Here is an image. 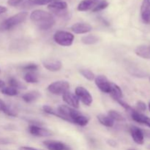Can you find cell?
<instances>
[{"label":"cell","instance_id":"19","mask_svg":"<svg viewBox=\"0 0 150 150\" xmlns=\"http://www.w3.org/2000/svg\"><path fill=\"white\" fill-rule=\"evenodd\" d=\"M98 121L100 122L101 125L105 126L107 127H112L114 125V121L108 115H105V114H98L97 116Z\"/></svg>","mask_w":150,"mask_h":150},{"label":"cell","instance_id":"13","mask_svg":"<svg viewBox=\"0 0 150 150\" xmlns=\"http://www.w3.org/2000/svg\"><path fill=\"white\" fill-rule=\"evenodd\" d=\"M42 65L48 70L51 72L59 71L62 67V64L57 59H47L43 61Z\"/></svg>","mask_w":150,"mask_h":150},{"label":"cell","instance_id":"25","mask_svg":"<svg viewBox=\"0 0 150 150\" xmlns=\"http://www.w3.org/2000/svg\"><path fill=\"white\" fill-rule=\"evenodd\" d=\"M42 109H43V111H45L46 114H51V115H53V116H55V117H59V118L63 120V117H62L61 114L59 113L58 110L55 109V108H54L53 107L49 106V105H43V106H42Z\"/></svg>","mask_w":150,"mask_h":150},{"label":"cell","instance_id":"29","mask_svg":"<svg viewBox=\"0 0 150 150\" xmlns=\"http://www.w3.org/2000/svg\"><path fill=\"white\" fill-rule=\"evenodd\" d=\"M108 4H108V2L107 1H105V0H101V1H100L99 2H98V4L92 9V12L96 13V12L101 11V10L106 8L108 6Z\"/></svg>","mask_w":150,"mask_h":150},{"label":"cell","instance_id":"6","mask_svg":"<svg viewBox=\"0 0 150 150\" xmlns=\"http://www.w3.org/2000/svg\"><path fill=\"white\" fill-rule=\"evenodd\" d=\"M76 95L79 98V100L81 101L84 105H90L92 104L93 99L89 91L83 86H78L76 89Z\"/></svg>","mask_w":150,"mask_h":150},{"label":"cell","instance_id":"7","mask_svg":"<svg viewBox=\"0 0 150 150\" xmlns=\"http://www.w3.org/2000/svg\"><path fill=\"white\" fill-rule=\"evenodd\" d=\"M28 130L31 135L37 136V137H48V136H51L53 135L51 130L40 127L39 125H29Z\"/></svg>","mask_w":150,"mask_h":150},{"label":"cell","instance_id":"24","mask_svg":"<svg viewBox=\"0 0 150 150\" xmlns=\"http://www.w3.org/2000/svg\"><path fill=\"white\" fill-rule=\"evenodd\" d=\"M0 111H2L4 114L10 116V117H16V115H17L16 113L14 111H13L10 107L7 106V104L1 99H0Z\"/></svg>","mask_w":150,"mask_h":150},{"label":"cell","instance_id":"27","mask_svg":"<svg viewBox=\"0 0 150 150\" xmlns=\"http://www.w3.org/2000/svg\"><path fill=\"white\" fill-rule=\"evenodd\" d=\"M1 93L7 96H16L18 95V91L11 86H7L1 89Z\"/></svg>","mask_w":150,"mask_h":150},{"label":"cell","instance_id":"20","mask_svg":"<svg viewBox=\"0 0 150 150\" xmlns=\"http://www.w3.org/2000/svg\"><path fill=\"white\" fill-rule=\"evenodd\" d=\"M110 95L115 100L119 99H122V91L121 88L114 83H111V89L110 92Z\"/></svg>","mask_w":150,"mask_h":150},{"label":"cell","instance_id":"31","mask_svg":"<svg viewBox=\"0 0 150 150\" xmlns=\"http://www.w3.org/2000/svg\"><path fill=\"white\" fill-rule=\"evenodd\" d=\"M21 68L23 70H26L28 72H34L35 70H38V65L36 64H33V63H31V64H25V65L22 66Z\"/></svg>","mask_w":150,"mask_h":150},{"label":"cell","instance_id":"45","mask_svg":"<svg viewBox=\"0 0 150 150\" xmlns=\"http://www.w3.org/2000/svg\"><path fill=\"white\" fill-rule=\"evenodd\" d=\"M149 81H150V77H149Z\"/></svg>","mask_w":150,"mask_h":150},{"label":"cell","instance_id":"39","mask_svg":"<svg viewBox=\"0 0 150 150\" xmlns=\"http://www.w3.org/2000/svg\"><path fill=\"white\" fill-rule=\"evenodd\" d=\"M4 87H5V83L4 81L0 80V89H3Z\"/></svg>","mask_w":150,"mask_h":150},{"label":"cell","instance_id":"38","mask_svg":"<svg viewBox=\"0 0 150 150\" xmlns=\"http://www.w3.org/2000/svg\"><path fill=\"white\" fill-rule=\"evenodd\" d=\"M144 133V136H146V137L149 138L150 139V130H142Z\"/></svg>","mask_w":150,"mask_h":150},{"label":"cell","instance_id":"23","mask_svg":"<svg viewBox=\"0 0 150 150\" xmlns=\"http://www.w3.org/2000/svg\"><path fill=\"white\" fill-rule=\"evenodd\" d=\"M23 79L25 81L29 83H36L39 81L38 75L34 72H27L23 76Z\"/></svg>","mask_w":150,"mask_h":150},{"label":"cell","instance_id":"8","mask_svg":"<svg viewBox=\"0 0 150 150\" xmlns=\"http://www.w3.org/2000/svg\"><path fill=\"white\" fill-rule=\"evenodd\" d=\"M67 3L64 1H54L48 4V8L56 15H63L67 8Z\"/></svg>","mask_w":150,"mask_h":150},{"label":"cell","instance_id":"37","mask_svg":"<svg viewBox=\"0 0 150 150\" xmlns=\"http://www.w3.org/2000/svg\"><path fill=\"white\" fill-rule=\"evenodd\" d=\"M7 11V8L4 6L0 5V14H3V13H6Z\"/></svg>","mask_w":150,"mask_h":150},{"label":"cell","instance_id":"41","mask_svg":"<svg viewBox=\"0 0 150 150\" xmlns=\"http://www.w3.org/2000/svg\"><path fill=\"white\" fill-rule=\"evenodd\" d=\"M147 148H148V149H150V144L149 145V146H147Z\"/></svg>","mask_w":150,"mask_h":150},{"label":"cell","instance_id":"42","mask_svg":"<svg viewBox=\"0 0 150 150\" xmlns=\"http://www.w3.org/2000/svg\"><path fill=\"white\" fill-rule=\"evenodd\" d=\"M128 150H136V149H128Z\"/></svg>","mask_w":150,"mask_h":150},{"label":"cell","instance_id":"40","mask_svg":"<svg viewBox=\"0 0 150 150\" xmlns=\"http://www.w3.org/2000/svg\"><path fill=\"white\" fill-rule=\"evenodd\" d=\"M148 108H149V111H150V101H149V104H148Z\"/></svg>","mask_w":150,"mask_h":150},{"label":"cell","instance_id":"5","mask_svg":"<svg viewBox=\"0 0 150 150\" xmlns=\"http://www.w3.org/2000/svg\"><path fill=\"white\" fill-rule=\"evenodd\" d=\"M95 82L98 89L103 93L110 94L111 89V83L103 75H99L95 77Z\"/></svg>","mask_w":150,"mask_h":150},{"label":"cell","instance_id":"18","mask_svg":"<svg viewBox=\"0 0 150 150\" xmlns=\"http://www.w3.org/2000/svg\"><path fill=\"white\" fill-rule=\"evenodd\" d=\"M136 55L143 59H150V45H140L136 48Z\"/></svg>","mask_w":150,"mask_h":150},{"label":"cell","instance_id":"4","mask_svg":"<svg viewBox=\"0 0 150 150\" xmlns=\"http://www.w3.org/2000/svg\"><path fill=\"white\" fill-rule=\"evenodd\" d=\"M70 83L66 81H57L48 85V91L51 94L56 95H62L66 92L69 91Z\"/></svg>","mask_w":150,"mask_h":150},{"label":"cell","instance_id":"22","mask_svg":"<svg viewBox=\"0 0 150 150\" xmlns=\"http://www.w3.org/2000/svg\"><path fill=\"white\" fill-rule=\"evenodd\" d=\"M8 83L10 85V86L11 87L15 88L16 89H26V86L25 84H23L21 81H18V79H16V78L11 77L8 80Z\"/></svg>","mask_w":150,"mask_h":150},{"label":"cell","instance_id":"12","mask_svg":"<svg viewBox=\"0 0 150 150\" xmlns=\"http://www.w3.org/2000/svg\"><path fill=\"white\" fill-rule=\"evenodd\" d=\"M131 118L134 120L135 122L140 124H143L146 125L147 127H150V118L146 117V116L144 115V114H141L140 112L137 111L136 110L133 109L131 112L130 113Z\"/></svg>","mask_w":150,"mask_h":150},{"label":"cell","instance_id":"1","mask_svg":"<svg viewBox=\"0 0 150 150\" xmlns=\"http://www.w3.org/2000/svg\"><path fill=\"white\" fill-rule=\"evenodd\" d=\"M30 20L40 30H48L55 24V18L51 13L42 10H35L30 14Z\"/></svg>","mask_w":150,"mask_h":150},{"label":"cell","instance_id":"33","mask_svg":"<svg viewBox=\"0 0 150 150\" xmlns=\"http://www.w3.org/2000/svg\"><path fill=\"white\" fill-rule=\"evenodd\" d=\"M136 107H137L138 110L142 111H146V105L145 103H144L143 101H138L137 103H136Z\"/></svg>","mask_w":150,"mask_h":150},{"label":"cell","instance_id":"3","mask_svg":"<svg viewBox=\"0 0 150 150\" xmlns=\"http://www.w3.org/2000/svg\"><path fill=\"white\" fill-rule=\"evenodd\" d=\"M54 40L58 45L62 46H70L74 40V35L69 32L59 30L54 34Z\"/></svg>","mask_w":150,"mask_h":150},{"label":"cell","instance_id":"17","mask_svg":"<svg viewBox=\"0 0 150 150\" xmlns=\"http://www.w3.org/2000/svg\"><path fill=\"white\" fill-rule=\"evenodd\" d=\"M40 92L39 91H29V92L23 94V96H22V99L23 100L24 102L29 103H32L34 102V101L37 100L40 97Z\"/></svg>","mask_w":150,"mask_h":150},{"label":"cell","instance_id":"44","mask_svg":"<svg viewBox=\"0 0 150 150\" xmlns=\"http://www.w3.org/2000/svg\"><path fill=\"white\" fill-rule=\"evenodd\" d=\"M54 1H57V0H54Z\"/></svg>","mask_w":150,"mask_h":150},{"label":"cell","instance_id":"14","mask_svg":"<svg viewBox=\"0 0 150 150\" xmlns=\"http://www.w3.org/2000/svg\"><path fill=\"white\" fill-rule=\"evenodd\" d=\"M141 16L144 23H150V0H143L141 7Z\"/></svg>","mask_w":150,"mask_h":150},{"label":"cell","instance_id":"32","mask_svg":"<svg viewBox=\"0 0 150 150\" xmlns=\"http://www.w3.org/2000/svg\"><path fill=\"white\" fill-rule=\"evenodd\" d=\"M116 101H117V102L118 103L120 104L121 106H122L123 108H124L126 110V111H128L129 113H130L133 110V108H132V107L130 106L129 104H127V103H125V101H123L122 99H119V100H116Z\"/></svg>","mask_w":150,"mask_h":150},{"label":"cell","instance_id":"36","mask_svg":"<svg viewBox=\"0 0 150 150\" xmlns=\"http://www.w3.org/2000/svg\"><path fill=\"white\" fill-rule=\"evenodd\" d=\"M19 150H38L35 148L30 147V146H21L19 148Z\"/></svg>","mask_w":150,"mask_h":150},{"label":"cell","instance_id":"34","mask_svg":"<svg viewBox=\"0 0 150 150\" xmlns=\"http://www.w3.org/2000/svg\"><path fill=\"white\" fill-rule=\"evenodd\" d=\"M24 0H7V4L12 7H16L22 3Z\"/></svg>","mask_w":150,"mask_h":150},{"label":"cell","instance_id":"16","mask_svg":"<svg viewBox=\"0 0 150 150\" xmlns=\"http://www.w3.org/2000/svg\"><path fill=\"white\" fill-rule=\"evenodd\" d=\"M101 0H82L78 5V10L81 12L92 10Z\"/></svg>","mask_w":150,"mask_h":150},{"label":"cell","instance_id":"2","mask_svg":"<svg viewBox=\"0 0 150 150\" xmlns=\"http://www.w3.org/2000/svg\"><path fill=\"white\" fill-rule=\"evenodd\" d=\"M28 17L27 12H21L14 16L5 19L0 23V31H7L12 29L15 26L21 24L26 21Z\"/></svg>","mask_w":150,"mask_h":150},{"label":"cell","instance_id":"43","mask_svg":"<svg viewBox=\"0 0 150 150\" xmlns=\"http://www.w3.org/2000/svg\"><path fill=\"white\" fill-rule=\"evenodd\" d=\"M0 73H1V69H0Z\"/></svg>","mask_w":150,"mask_h":150},{"label":"cell","instance_id":"35","mask_svg":"<svg viewBox=\"0 0 150 150\" xmlns=\"http://www.w3.org/2000/svg\"><path fill=\"white\" fill-rule=\"evenodd\" d=\"M107 144H108L109 146H112V147H116V146H117V142L113 140V139H108V140L107 141Z\"/></svg>","mask_w":150,"mask_h":150},{"label":"cell","instance_id":"10","mask_svg":"<svg viewBox=\"0 0 150 150\" xmlns=\"http://www.w3.org/2000/svg\"><path fill=\"white\" fill-rule=\"evenodd\" d=\"M62 99L67 105L71 106L72 108L75 109L79 108V100L75 94L67 91L62 95Z\"/></svg>","mask_w":150,"mask_h":150},{"label":"cell","instance_id":"30","mask_svg":"<svg viewBox=\"0 0 150 150\" xmlns=\"http://www.w3.org/2000/svg\"><path fill=\"white\" fill-rule=\"evenodd\" d=\"M54 1V0H28L27 4L29 5H45Z\"/></svg>","mask_w":150,"mask_h":150},{"label":"cell","instance_id":"15","mask_svg":"<svg viewBox=\"0 0 150 150\" xmlns=\"http://www.w3.org/2000/svg\"><path fill=\"white\" fill-rule=\"evenodd\" d=\"M92 29V26L87 23H76L71 26V30L75 34H86Z\"/></svg>","mask_w":150,"mask_h":150},{"label":"cell","instance_id":"9","mask_svg":"<svg viewBox=\"0 0 150 150\" xmlns=\"http://www.w3.org/2000/svg\"><path fill=\"white\" fill-rule=\"evenodd\" d=\"M42 143L48 150H71L68 145L58 141L46 140Z\"/></svg>","mask_w":150,"mask_h":150},{"label":"cell","instance_id":"21","mask_svg":"<svg viewBox=\"0 0 150 150\" xmlns=\"http://www.w3.org/2000/svg\"><path fill=\"white\" fill-rule=\"evenodd\" d=\"M98 41L99 38L94 35H84L81 38V42L85 45H94L98 42Z\"/></svg>","mask_w":150,"mask_h":150},{"label":"cell","instance_id":"28","mask_svg":"<svg viewBox=\"0 0 150 150\" xmlns=\"http://www.w3.org/2000/svg\"><path fill=\"white\" fill-rule=\"evenodd\" d=\"M79 72L81 74V76L87 80L90 81L95 80V76L91 70H87V69H81Z\"/></svg>","mask_w":150,"mask_h":150},{"label":"cell","instance_id":"11","mask_svg":"<svg viewBox=\"0 0 150 150\" xmlns=\"http://www.w3.org/2000/svg\"><path fill=\"white\" fill-rule=\"evenodd\" d=\"M130 132L133 141L137 144H144V136L143 130L142 129L136 127V126H131L130 128Z\"/></svg>","mask_w":150,"mask_h":150},{"label":"cell","instance_id":"26","mask_svg":"<svg viewBox=\"0 0 150 150\" xmlns=\"http://www.w3.org/2000/svg\"><path fill=\"white\" fill-rule=\"evenodd\" d=\"M108 116H109L113 120H116L118 122H124L125 121V118L120 114V112L114 110H110L108 112Z\"/></svg>","mask_w":150,"mask_h":150}]
</instances>
